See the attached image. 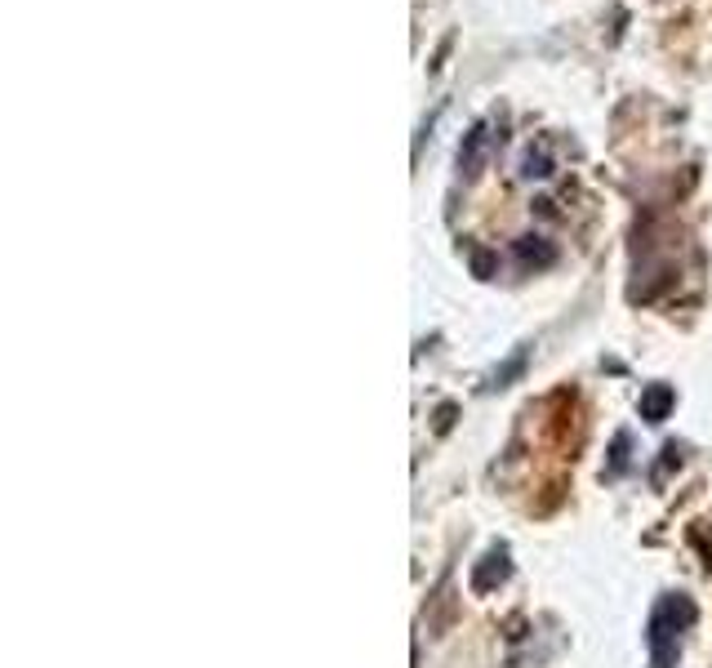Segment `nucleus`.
<instances>
[{"label":"nucleus","mask_w":712,"mask_h":668,"mask_svg":"<svg viewBox=\"0 0 712 668\" xmlns=\"http://www.w3.org/2000/svg\"><path fill=\"white\" fill-rule=\"evenodd\" d=\"M695 602L690 597H682V593H668L659 606H655V615H650V624H646V646H650V668H673L677 664V651H682V633L695 624Z\"/></svg>","instance_id":"1"},{"label":"nucleus","mask_w":712,"mask_h":668,"mask_svg":"<svg viewBox=\"0 0 712 668\" xmlns=\"http://www.w3.org/2000/svg\"><path fill=\"white\" fill-rule=\"evenodd\" d=\"M508 575H512V561H508V548L499 543L473 566V593H494Z\"/></svg>","instance_id":"2"},{"label":"nucleus","mask_w":712,"mask_h":668,"mask_svg":"<svg viewBox=\"0 0 712 668\" xmlns=\"http://www.w3.org/2000/svg\"><path fill=\"white\" fill-rule=\"evenodd\" d=\"M673 401H677V393H673L668 384H650V388L641 393V401H637V410H641L646 423H664L668 410H673Z\"/></svg>","instance_id":"3"},{"label":"nucleus","mask_w":712,"mask_h":668,"mask_svg":"<svg viewBox=\"0 0 712 668\" xmlns=\"http://www.w3.org/2000/svg\"><path fill=\"white\" fill-rule=\"evenodd\" d=\"M517 255H521V264H534V267H548L557 259V250H552L543 237H521V241H517Z\"/></svg>","instance_id":"4"},{"label":"nucleus","mask_w":712,"mask_h":668,"mask_svg":"<svg viewBox=\"0 0 712 668\" xmlns=\"http://www.w3.org/2000/svg\"><path fill=\"white\" fill-rule=\"evenodd\" d=\"M481 147H485V130H473L468 134V143L459 147V169L473 178L476 174V165H481Z\"/></svg>","instance_id":"5"},{"label":"nucleus","mask_w":712,"mask_h":668,"mask_svg":"<svg viewBox=\"0 0 712 668\" xmlns=\"http://www.w3.org/2000/svg\"><path fill=\"white\" fill-rule=\"evenodd\" d=\"M628 450H632V437H628V432H614V446H610L605 477H619V473H628Z\"/></svg>","instance_id":"6"},{"label":"nucleus","mask_w":712,"mask_h":668,"mask_svg":"<svg viewBox=\"0 0 712 668\" xmlns=\"http://www.w3.org/2000/svg\"><path fill=\"white\" fill-rule=\"evenodd\" d=\"M521 366H525V352H517V357H512V361H508L503 370H494L485 388H508V379H512V375H521Z\"/></svg>","instance_id":"7"},{"label":"nucleus","mask_w":712,"mask_h":668,"mask_svg":"<svg viewBox=\"0 0 712 668\" xmlns=\"http://www.w3.org/2000/svg\"><path fill=\"white\" fill-rule=\"evenodd\" d=\"M525 174H530V178H543V174H552V169H548V156H543V152H539V156L530 152V156H525Z\"/></svg>","instance_id":"8"},{"label":"nucleus","mask_w":712,"mask_h":668,"mask_svg":"<svg viewBox=\"0 0 712 668\" xmlns=\"http://www.w3.org/2000/svg\"><path fill=\"white\" fill-rule=\"evenodd\" d=\"M450 423H455V405L446 401V405H437V432H450Z\"/></svg>","instance_id":"9"},{"label":"nucleus","mask_w":712,"mask_h":668,"mask_svg":"<svg viewBox=\"0 0 712 668\" xmlns=\"http://www.w3.org/2000/svg\"><path fill=\"white\" fill-rule=\"evenodd\" d=\"M473 272H476V276H490V272H494V259H490L485 250H476V255H473Z\"/></svg>","instance_id":"10"}]
</instances>
